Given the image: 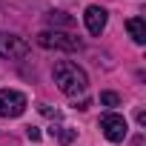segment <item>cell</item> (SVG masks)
Returning a JSON list of instances; mask_svg holds the SVG:
<instances>
[{"label": "cell", "instance_id": "obj_1", "mask_svg": "<svg viewBox=\"0 0 146 146\" xmlns=\"http://www.w3.org/2000/svg\"><path fill=\"white\" fill-rule=\"evenodd\" d=\"M54 83L63 95H83L89 89V78H86V72L78 66V63H72V60H60L54 63Z\"/></svg>", "mask_w": 146, "mask_h": 146}, {"label": "cell", "instance_id": "obj_2", "mask_svg": "<svg viewBox=\"0 0 146 146\" xmlns=\"http://www.w3.org/2000/svg\"><path fill=\"white\" fill-rule=\"evenodd\" d=\"M35 40H37V46L54 49V52H78V49H80V40H78L75 35H63V32H52V29L40 32Z\"/></svg>", "mask_w": 146, "mask_h": 146}, {"label": "cell", "instance_id": "obj_3", "mask_svg": "<svg viewBox=\"0 0 146 146\" xmlns=\"http://www.w3.org/2000/svg\"><path fill=\"white\" fill-rule=\"evenodd\" d=\"M29 100L23 92H15V89H0V117H20L26 112Z\"/></svg>", "mask_w": 146, "mask_h": 146}, {"label": "cell", "instance_id": "obj_4", "mask_svg": "<svg viewBox=\"0 0 146 146\" xmlns=\"http://www.w3.org/2000/svg\"><path fill=\"white\" fill-rule=\"evenodd\" d=\"M100 129H103L106 140H112V143H120V140H126V135H129L126 117H120V115H115V112H109V115L100 117Z\"/></svg>", "mask_w": 146, "mask_h": 146}, {"label": "cell", "instance_id": "obj_5", "mask_svg": "<svg viewBox=\"0 0 146 146\" xmlns=\"http://www.w3.org/2000/svg\"><path fill=\"white\" fill-rule=\"evenodd\" d=\"M29 54V43L17 35L9 32H0V57H9V60H23Z\"/></svg>", "mask_w": 146, "mask_h": 146}, {"label": "cell", "instance_id": "obj_6", "mask_svg": "<svg viewBox=\"0 0 146 146\" xmlns=\"http://www.w3.org/2000/svg\"><path fill=\"white\" fill-rule=\"evenodd\" d=\"M106 20H109V15H106L103 6H89L86 15H83V23H86L89 35H100V32L106 29Z\"/></svg>", "mask_w": 146, "mask_h": 146}, {"label": "cell", "instance_id": "obj_7", "mask_svg": "<svg viewBox=\"0 0 146 146\" xmlns=\"http://www.w3.org/2000/svg\"><path fill=\"white\" fill-rule=\"evenodd\" d=\"M126 29H129V35H132V40H135L137 46L146 43V20H143V17H129V20H126Z\"/></svg>", "mask_w": 146, "mask_h": 146}, {"label": "cell", "instance_id": "obj_8", "mask_svg": "<svg viewBox=\"0 0 146 146\" xmlns=\"http://www.w3.org/2000/svg\"><path fill=\"white\" fill-rule=\"evenodd\" d=\"M46 23L54 26V29H57V26L69 29V26H75V17H69L66 12H49V15H46Z\"/></svg>", "mask_w": 146, "mask_h": 146}, {"label": "cell", "instance_id": "obj_9", "mask_svg": "<svg viewBox=\"0 0 146 146\" xmlns=\"http://www.w3.org/2000/svg\"><path fill=\"white\" fill-rule=\"evenodd\" d=\"M100 103L109 106V109H115V106H120V98H117L115 92H100Z\"/></svg>", "mask_w": 146, "mask_h": 146}, {"label": "cell", "instance_id": "obj_10", "mask_svg": "<svg viewBox=\"0 0 146 146\" xmlns=\"http://www.w3.org/2000/svg\"><path fill=\"white\" fill-rule=\"evenodd\" d=\"M57 137H60V143H72V140H75V129H60Z\"/></svg>", "mask_w": 146, "mask_h": 146}, {"label": "cell", "instance_id": "obj_11", "mask_svg": "<svg viewBox=\"0 0 146 146\" xmlns=\"http://www.w3.org/2000/svg\"><path fill=\"white\" fill-rule=\"evenodd\" d=\"M26 135H29V140H40V129H35V126H29Z\"/></svg>", "mask_w": 146, "mask_h": 146}]
</instances>
